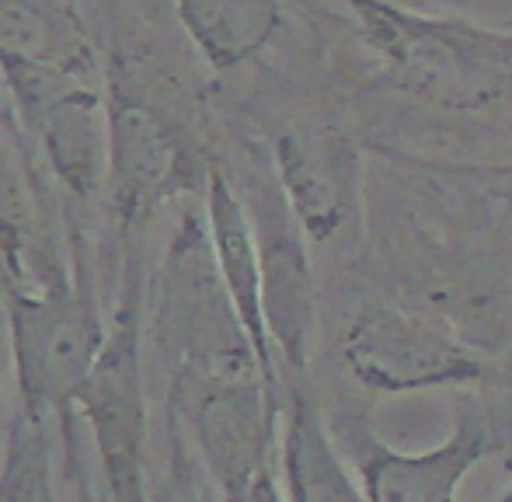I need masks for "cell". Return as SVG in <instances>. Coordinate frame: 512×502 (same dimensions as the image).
<instances>
[{
    "label": "cell",
    "instance_id": "obj_18",
    "mask_svg": "<svg viewBox=\"0 0 512 502\" xmlns=\"http://www.w3.org/2000/svg\"><path fill=\"white\" fill-rule=\"evenodd\" d=\"M150 492L154 502H223L171 412H164V475L150 478Z\"/></svg>",
    "mask_w": 512,
    "mask_h": 502
},
{
    "label": "cell",
    "instance_id": "obj_19",
    "mask_svg": "<svg viewBox=\"0 0 512 502\" xmlns=\"http://www.w3.org/2000/svg\"><path fill=\"white\" fill-rule=\"evenodd\" d=\"M248 502H286L269 468H265L262 475H258V482H255V489H251V499Z\"/></svg>",
    "mask_w": 512,
    "mask_h": 502
},
{
    "label": "cell",
    "instance_id": "obj_16",
    "mask_svg": "<svg viewBox=\"0 0 512 502\" xmlns=\"http://www.w3.org/2000/svg\"><path fill=\"white\" fill-rule=\"evenodd\" d=\"M0 502H60L56 499L53 454L42 422L14 415L0 461Z\"/></svg>",
    "mask_w": 512,
    "mask_h": 502
},
{
    "label": "cell",
    "instance_id": "obj_15",
    "mask_svg": "<svg viewBox=\"0 0 512 502\" xmlns=\"http://www.w3.org/2000/svg\"><path fill=\"white\" fill-rule=\"evenodd\" d=\"M283 478L290 502H370L345 471L321 415L304 394H293L283 429Z\"/></svg>",
    "mask_w": 512,
    "mask_h": 502
},
{
    "label": "cell",
    "instance_id": "obj_4",
    "mask_svg": "<svg viewBox=\"0 0 512 502\" xmlns=\"http://www.w3.org/2000/svg\"><path fill=\"white\" fill-rule=\"evenodd\" d=\"M108 182L112 213L122 231L150 220L168 199L203 185L213 161L192 136L189 123L147 88L140 67L122 53L108 63Z\"/></svg>",
    "mask_w": 512,
    "mask_h": 502
},
{
    "label": "cell",
    "instance_id": "obj_1",
    "mask_svg": "<svg viewBox=\"0 0 512 502\" xmlns=\"http://www.w3.org/2000/svg\"><path fill=\"white\" fill-rule=\"evenodd\" d=\"M7 339L18 374V401L28 419L74 436L77 401L105 349L108 325L84 272L53 265L46 279H4Z\"/></svg>",
    "mask_w": 512,
    "mask_h": 502
},
{
    "label": "cell",
    "instance_id": "obj_6",
    "mask_svg": "<svg viewBox=\"0 0 512 502\" xmlns=\"http://www.w3.org/2000/svg\"><path fill=\"white\" fill-rule=\"evenodd\" d=\"M223 502H248L269 468L279 391L265 377H171L168 405Z\"/></svg>",
    "mask_w": 512,
    "mask_h": 502
},
{
    "label": "cell",
    "instance_id": "obj_17",
    "mask_svg": "<svg viewBox=\"0 0 512 502\" xmlns=\"http://www.w3.org/2000/svg\"><path fill=\"white\" fill-rule=\"evenodd\" d=\"M35 251V206L21 161L0 140V265L4 279H28Z\"/></svg>",
    "mask_w": 512,
    "mask_h": 502
},
{
    "label": "cell",
    "instance_id": "obj_7",
    "mask_svg": "<svg viewBox=\"0 0 512 502\" xmlns=\"http://www.w3.org/2000/svg\"><path fill=\"white\" fill-rule=\"evenodd\" d=\"M0 81L56 182L81 203H95L108 182L105 91L88 77L49 70H0Z\"/></svg>",
    "mask_w": 512,
    "mask_h": 502
},
{
    "label": "cell",
    "instance_id": "obj_21",
    "mask_svg": "<svg viewBox=\"0 0 512 502\" xmlns=\"http://www.w3.org/2000/svg\"><path fill=\"white\" fill-rule=\"evenodd\" d=\"M81 502H95V499H91V492H84V496H81Z\"/></svg>",
    "mask_w": 512,
    "mask_h": 502
},
{
    "label": "cell",
    "instance_id": "obj_13",
    "mask_svg": "<svg viewBox=\"0 0 512 502\" xmlns=\"http://www.w3.org/2000/svg\"><path fill=\"white\" fill-rule=\"evenodd\" d=\"M492 450L488 433L474 422L429 454H398L373 443L363 461V492L370 502H457L467 471Z\"/></svg>",
    "mask_w": 512,
    "mask_h": 502
},
{
    "label": "cell",
    "instance_id": "obj_12",
    "mask_svg": "<svg viewBox=\"0 0 512 502\" xmlns=\"http://www.w3.org/2000/svg\"><path fill=\"white\" fill-rule=\"evenodd\" d=\"M0 70L88 77L95 46L77 0H0Z\"/></svg>",
    "mask_w": 512,
    "mask_h": 502
},
{
    "label": "cell",
    "instance_id": "obj_3",
    "mask_svg": "<svg viewBox=\"0 0 512 502\" xmlns=\"http://www.w3.org/2000/svg\"><path fill=\"white\" fill-rule=\"evenodd\" d=\"M154 335L171 377H265L216 265L206 210H185L157 265ZM269 380V377H265Z\"/></svg>",
    "mask_w": 512,
    "mask_h": 502
},
{
    "label": "cell",
    "instance_id": "obj_11",
    "mask_svg": "<svg viewBox=\"0 0 512 502\" xmlns=\"http://www.w3.org/2000/svg\"><path fill=\"white\" fill-rule=\"evenodd\" d=\"M206 224L209 238H213L216 265H220V276L227 283V293L234 300L237 314H241L244 328H248L251 342H255V353L262 360V370L269 377V384H279V360L276 349L269 339V325H265V307H262V258H258V238H255V220H251L248 206L241 203L237 189L230 185V178L223 175L220 164L209 168L206 178Z\"/></svg>",
    "mask_w": 512,
    "mask_h": 502
},
{
    "label": "cell",
    "instance_id": "obj_8",
    "mask_svg": "<svg viewBox=\"0 0 512 502\" xmlns=\"http://www.w3.org/2000/svg\"><path fill=\"white\" fill-rule=\"evenodd\" d=\"M342 353L373 391H422L481 374V363L450 328L394 304H366L345 332Z\"/></svg>",
    "mask_w": 512,
    "mask_h": 502
},
{
    "label": "cell",
    "instance_id": "obj_10",
    "mask_svg": "<svg viewBox=\"0 0 512 502\" xmlns=\"http://www.w3.org/2000/svg\"><path fill=\"white\" fill-rule=\"evenodd\" d=\"M258 258H262V307L276 360L293 374H304L314 335V272L307 258V234L290 203L262 206L255 220Z\"/></svg>",
    "mask_w": 512,
    "mask_h": 502
},
{
    "label": "cell",
    "instance_id": "obj_20",
    "mask_svg": "<svg viewBox=\"0 0 512 502\" xmlns=\"http://www.w3.org/2000/svg\"><path fill=\"white\" fill-rule=\"evenodd\" d=\"M499 502H512V489H509V492H506V496H502Z\"/></svg>",
    "mask_w": 512,
    "mask_h": 502
},
{
    "label": "cell",
    "instance_id": "obj_5",
    "mask_svg": "<svg viewBox=\"0 0 512 502\" xmlns=\"http://www.w3.org/2000/svg\"><path fill=\"white\" fill-rule=\"evenodd\" d=\"M147 290L143 265L126 258L119 297L108 318V339L77 401L98 450L108 502H154L147 475V387H143Z\"/></svg>",
    "mask_w": 512,
    "mask_h": 502
},
{
    "label": "cell",
    "instance_id": "obj_2",
    "mask_svg": "<svg viewBox=\"0 0 512 502\" xmlns=\"http://www.w3.org/2000/svg\"><path fill=\"white\" fill-rule=\"evenodd\" d=\"M366 46L401 91L439 109H485L512 88V35L394 0H349Z\"/></svg>",
    "mask_w": 512,
    "mask_h": 502
},
{
    "label": "cell",
    "instance_id": "obj_14",
    "mask_svg": "<svg viewBox=\"0 0 512 502\" xmlns=\"http://www.w3.org/2000/svg\"><path fill=\"white\" fill-rule=\"evenodd\" d=\"M175 14L213 70L251 63L283 28L279 0H175Z\"/></svg>",
    "mask_w": 512,
    "mask_h": 502
},
{
    "label": "cell",
    "instance_id": "obj_9",
    "mask_svg": "<svg viewBox=\"0 0 512 502\" xmlns=\"http://www.w3.org/2000/svg\"><path fill=\"white\" fill-rule=\"evenodd\" d=\"M279 192L307 241H328L359 210V147L342 129H300L276 140Z\"/></svg>",
    "mask_w": 512,
    "mask_h": 502
}]
</instances>
